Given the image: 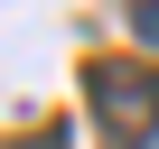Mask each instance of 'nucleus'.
I'll return each instance as SVG.
<instances>
[{
    "mask_svg": "<svg viewBox=\"0 0 159 149\" xmlns=\"http://www.w3.org/2000/svg\"><path fill=\"white\" fill-rule=\"evenodd\" d=\"M84 103L103 121V149H159V65L140 56H94L84 65Z\"/></svg>",
    "mask_w": 159,
    "mask_h": 149,
    "instance_id": "obj_1",
    "label": "nucleus"
},
{
    "mask_svg": "<svg viewBox=\"0 0 159 149\" xmlns=\"http://www.w3.org/2000/svg\"><path fill=\"white\" fill-rule=\"evenodd\" d=\"M131 19H140V37H159V0H140V10H131Z\"/></svg>",
    "mask_w": 159,
    "mask_h": 149,
    "instance_id": "obj_2",
    "label": "nucleus"
}]
</instances>
